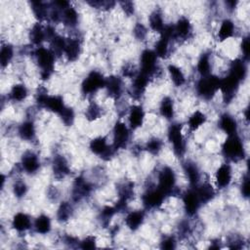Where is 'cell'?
Wrapping results in <instances>:
<instances>
[{
  "instance_id": "cell-29",
  "label": "cell",
  "mask_w": 250,
  "mask_h": 250,
  "mask_svg": "<svg viewBox=\"0 0 250 250\" xmlns=\"http://www.w3.org/2000/svg\"><path fill=\"white\" fill-rule=\"evenodd\" d=\"M193 188H194L202 205L209 203L216 196L215 188L208 182H204V183L200 182L197 186H195Z\"/></svg>"
},
{
  "instance_id": "cell-1",
  "label": "cell",
  "mask_w": 250,
  "mask_h": 250,
  "mask_svg": "<svg viewBox=\"0 0 250 250\" xmlns=\"http://www.w3.org/2000/svg\"><path fill=\"white\" fill-rule=\"evenodd\" d=\"M33 56L40 71L39 75L41 80H48L55 70V61L57 57L54 55L50 48L43 46L36 47L33 50Z\"/></svg>"
},
{
  "instance_id": "cell-11",
  "label": "cell",
  "mask_w": 250,
  "mask_h": 250,
  "mask_svg": "<svg viewBox=\"0 0 250 250\" xmlns=\"http://www.w3.org/2000/svg\"><path fill=\"white\" fill-rule=\"evenodd\" d=\"M131 138V129L122 121H116L112 129V146L118 151L128 146Z\"/></svg>"
},
{
  "instance_id": "cell-4",
  "label": "cell",
  "mask_w": 250,
  "mask_h": 250,
  "mask_svg": "<svg viewBox=\"0 0 250 250\" xmlns=\"http://www.w3.org/2000/svg\"><path fill=\"white\" fill-rule=\"evenodd\" d=\"M35 102L39 107L45 108L53 113L60 114L66 106L63 98L60 95H49L44 88L37 90L35 95Z\"/></svg>"
},
{
  "instance_id": "cell-38",
  "label": "cell",
  "mask_w": 250,
  "mask_h": 250,
  "mask_svg": "<svg viewBox=\"0 0 250 250\" xmlns=\"http://www.w3.org/2000/svg\"><path fill=\"white\" fill-rule=\"evenodd\" d=\"M72 216H73L72 203H70L69 201H62V203H60L56 212L57 221L60 223H65L69 221Z\"/></svg>"
},
{
  "instance_id": "cell-48",
  "label": "cell",
  "mask_w": 250,
  "mask_h": 250,
  "mask_svg": "<svg viewBox=\"0 0 250 250\" xmlns=\"http://www.w3.org/2000/svg\"><path fill=\"white\" fill-rule=\"evenodd\" d=\"M59 116H60L62 124L65 126H71L75 119V113H74L73 108L70 106H67V105L59 114Z\"/></svg>"
},
{
  "instance_id": "cell-51",
  "label": "cell",
  "mask_w": 250,
  "mask_h": 250,
  "mask_svg": "<svg viewBox=\"0 0 250 250\" xmlns=\"http://www.w3.org/2000/svg\"><path fill=\"white\" fill-rule=\"evenodd\" d=\"M97 247V238L95 235H87L79 241V248L81 249H95Z\"/></svg>"
},
{
  "instance_id": "cell-6",
  "label": "cell",
  "mask_w": 250,
  "mask_h": 250,
  "mask_svg": "<svg viewBox=\"0 0 250 250\" xmlns=\"http://www.w3.org/2000/svg\"><path fill=\"white\" fill-rule=\"evenodd\" d=\"M167 139L177 157H183L187 151V143L183 135V127L178 122H173L167 131Z\"/></svg>"
},
{
  "instance_id": "cell-2",
  "label": "cell",
  "mask_w": 250,
  "mask_h": 250,
  "mask_svg": "<svg viewBox=\"0 0 250 250\" xmlns=\"http://www.w3.org/2000/svg\"><path fill=\"white\" fill-rule=\"evenodd\" d=\"M156 187L166 197L178 195L180 190L177 187V175L175 170L169 166L162 167L157 174Z\"/></svg>"
},
{
  "instance_id": "cell-42",
  "label": "cell",
  "mask_w": 250,
  "mask_h": 250,
  "mask_svg": "<svg viewBox=\"0 0 250 250\" xmlns=\"http://www.w3.org/2000/svg\"><path fill=\"white\" fill-rule=\"evenodd\" d=\"M196 70L198 74L201 76H207L211 74L212 70V62H211V57L209 53H203L199 57L196 64Z\"/></svg>"
},
{
  "instance_id": "cell-22",
  "label": "cell",
  "mask_w": 250,
  "mask_h": 250,
  "mask_svg": "<svg viewBox=\"0 0 250 250\" xmlns=\"http://www.w3.org/2000/svg\"><path fill=\"white\" fill-rule=\"evenodd\" d=\"M150 78L144 75L143 73L139 72L137 75L133 78V83L130 88V94L134 99H141L144 94L146 93V90L149 84Z\"/></svg>"
},
{
  "instance_id": "cell-47",
  "label": "cell",
  "mask_w": 250,
  "mask_h": 250,
  "mask_svg": "<svg viewBox=\"0 0 250 250\" xmlns=\"http://www.w3.org/2000/svg\"><path fill=\"white\" fill-rule=\"evenodd\" d=\"M12 191H13V194L17 198H19V199L23 198L28 191V186L26 185V183L23 180H21V179L16 180L13 183Z\"/></svg>"
},
{
  "instance_id": "cell-24",
  "label": "cell",
  "mask_w": 250,
  "mask_h": 250,
  "mask_svg": "<svg viewBox=\"0 0 250 250\" xmlns=\"http://www.w3.org/2000/svg\"><path fill=\"white\" fill-rule=\"evenodd\" d=\"M11 226L16 231L21 233L29 230L33 226V222L28 214L24 212H18L13 216Z\"/></svg>"
},
{
  "instance_id": "cell-25",
  "label": "cell",
  "mask_w": 250,
  "mask_h": 250,
  "mask_svg": "<svg viewBox=\"0 0 250 250\" xmlns=\"http://www.w3.org/2000/svg\"><path fill=\"white\" fill-rule=\"evenodd\" d=\"M218 127L223 131L227 136L237 134L238 124L236 119L229 113L225 112L220 115L218 120Z\"/></svg>"
},
{
  "instance_id": "cell-36",
  "label": "cell",
  "mask_w": 250,
  "mask_h": 250,
  "mask_svg": "<svg viewBox=\"0 0 250 250\" xmlns=\"http://www.w3.org/2000/svg\"><path fill=\"white\" fill-rule=\"evenodd\" d=\"M159 113L166 120H172L175 115V106L174 101L171 97H164L160 101L159 104Z\"/></svg>"
},
{
  "instance_id": "cell-26",
  "label": "cell",
  "mask_w": 250,
  "mask_h": 250,
  "mask_svg": "<svg viewBox=\"0 0 250 250\" xmlns=\"http://www.w3.org/2000/svg\"><path fill=\"white\" fill-rule=\"evenodd\" d=\"M183 170L190 187H195L200 183L201 172L197 164L191 160H187L183 163Z\"/></svg>"
},
{
  "instance_id": "cell-56",
  "label": "cell",
  "mask_w": 250,
  "mask_h": 250,
  "mask_svg": "<svg viewBox=\"0 0 250 250\" xmlns=\"http://www.w3.org/2000/svg\"><path fill=\"white\" fill-rule=\"evenodd\" d=\"M178 230H179V235H180L181 237H187V236L191 232V227H190V225H189L188 222L183 221V222H181V224L179 225Z\"/></svg>"
},
{
  "instance_id": "cell-44",
  "label": "cell",
  "mask_w": 250,
  "mask_h": 250,
  "mask_svg": "<svg viewBox=\"0 0 250 250\" xmlns=\"http://www.w3.org/2000/svg\"><path fill=\"white\" fill-rule=\"evenodd\" d=\"M103 115V108L95 102H91L85 109V118L90 121H96Z\"/></svg>"
},
{
  "instance_id": "cell-39",
  "label": "cell",
  "mask_w": 250,
  "mask_h": 250,
  "mask_svg": "<svg viewBox=\"0 0 250 250\" xmlns=\"http://www.w3.org/2000/svg\"><path fill=\"white\" fill-rule=\"evenodd\" d=\"M79 21V15L77 10L71 5L65 8L62 13V22L68 27H75Z\"/></svg>"
},
{
  "instance_id": "cell-49",
  "label": "cell",
  "mask_w": 250,
  "mask_h": 250,
  "mask_svg": "<svg viewBox=\"0 0 250 250\" xmlns=\"http://www.w3.org/2000/svg\"><path fill=\"white\" fill-rule=\"evenodd\" d=\"M148 30L143 22H136L133 27V35L139 41H145L146 39Z\"/></svg>"
},
{
  "instance_id": "cell-23",
  "label": "cell",
  "mask_w": 250,
  "mask_h": 250,
  "mask_svg": "<svg viewBox=\"0 0 250 250\" xmlns=\"http://www.w3.org/2000/svg\"><path fill=\"white\" fill-rule=\"evenodd\" d=\"M82 52V41L78 37L66 38V44L63 55L69 62H75L79 59Z\"/></svg>"
},
{
  "instance_id": "cell-10",
  "label": "cell",
  "mask_w": 250,
  "mask_h": 250,
  "mask_svg": "<svg viewBox=\"0 0 250 250\" xmlns=\"http://www.w3.org/2000/svg\"><path fill=\"white\" fill-rule=\"evenodd\" d=\"M89 149L95 155H98L104 161L110 160L117 152L112 145H109L107 139L104 136H99L90 141Z\"/></svg>"
},
{
  "instance_id": "cell-14",
  "label": "cell",
  "mask_w": 250,
  "mask_h": 250,
  "mask_svg": "<svg viewBox=\"0 0 250 250\" xmlns=\"http://www.w3.org/2000/svg\"><path fill=\"white\" fill-rule=\"evenodd\" d=\"M118 199L114 205L117 213L123 212L127 209L129 201L134 196V183L131 181H125L117 186Z\"/></svg>"
},
{
  "instance_id": "cell-7",
  "label": "cell",
  "mask_w": 250,
  "mask_h": 250,
  "mask_svg": "<svg viewBox=\"0 0 250 250\" xmlns=\"http://www.w3.org/2000/svg\"><path fill=\"white\" fill-rule=\"evenodd\" d=\"M241 82L242 80L230 71H228L227 75L220 79L219 90L221 91L223 95V100L226 104H229L232 102L239 89V85Z\"/></svg>"
},
{
  "instance_id": "cell-59",
  "label": "cell",
  "mask_w": 250,
  "mask_h": 250,
  "mask_svg": "<svg viewBox=\"0 0 250 250\" xmlns=\"http://www.w3.org/2000/svg\"><path fill=\"white\" fill-rule=\"evenodd\" d=\"M229 243V248H231V249H241L243 247V241L241 238H238V237L230 238Z\"/></svg>"
},
{
  "instance_id": "cell-58",
  "label": "cell",
  "mask_w": 250,
  "mask_h": 250,
  "mask_svg": "<svg viewBox=\"0 0 250 250\" xmlns=\"http://www.w3.org/2000/svg\"><path fill=\"white\" fill-rule=\"evenodd\" d=\"M138 71L134 68L132 65H125L122 69V74L124 77H129V78H134L137 75Z\"/></svg>"
},
{
  "instance_id": "cell-27",
  "label": "cell",
  "mask_w": 250,
  "mask_h": 250,
  "mask_svg": "<svg viewBox=\"0 0 250 250\" xmlns=\"http://www.w3.org/2000/svg\"><path fill=\"white\" fill-rule=\"evenodd\" d=\"M145 218H146V212L144 210H134L127 213V215L125 216L124 223L130 230L135 231L142 227V225L144 224Z\"/></svg>"
},
{
  "instance_id": "cell-33",
  "label": "cell",
  "mask_w": 250,
  "mask_h": 250,
  "mask_svg": "<svg viewBox=\"0 0 250 250\" xmlns=\"http://www.w3.org/2000/svg\"><path fill=\"white\" fill-rule=\"evenodd\" d=\"M28 96V89L22 83H16L8 93V100L13 103H21Z\"/></svg>"
},
{
  "instance_id": "cell-21",
  "label": "cell",
  "mask_w": 250,
  "mask_h": 250,
  "mask_svg": "<svg viewBox=\"0 0 250 250\" xmlns=\"http://www.w3.org/2000/svg\"><path fill=\"white\" fill-rule=\"evenodd\" d=\"M104 89L106 94L114 100H118L123 94V80L120 76L110 75L105 78Z\"/></svg>"
},
{
  "instance_id": "cell-20",
  "label": "cell",
  "mask_w": 250,
  "mask_h": 250,
  "mask_svg": "<svg viewBox=\"0 0 250 250\" xmlns=\"http://www.w3.org/2000/svg\"><path fill=\"white\" fill-rule=\"evenodd\" d=\"M145 110L142 105L140 104H133L132 106L129 107L128 110V127L131 130H137L140 127L143 126L144 121H145Z\"/></svg>"
},
{
  "instance_id": "cell-57",
  "label": "cell",
  "mask_w": 250,
  "mask_h": 250,
  "mask_svg": "<svg viewBox=\"0 0 250 250\" xmlns=\"http://www.w3.org/2000/svg\"><path fill=\"white\" fill-rule=\"evenodd\" d=\"M47 196L50 200L52 201H57L59 196H60V192L58 190V188L54 186H50L48 188V190H47Z\"/></svg>"
},
{
  "instance_id": "cell-32",
  "label": "cell",
  "mask_w": 250,
  "mask_h": 250,
  "mask_svg": "<svg viewBox=\"0 0 250 250\" xmlns=\"http://www.w3.org/2000/svg\"><path fill=\"white\" fill-rule=\"evenodd\" d=\"M235 32V24L229 19H225L222 21L218 32H217V39L220 42H224L234 35Z\"/></svg>"
},
{
  "instance_id": "cell-3",
  "label": "cell",
  "mask_w": 250,
  "mask_h": 250,
  "mask_svg": "<svg viewBox=\"0 0 250 250\" xmlns=\"http://www.w3.org/2000/svg\"><path fill=\"white\" fill-rule=\"evenodd\" d=\"M223 156L231 162H238L245 157V148L241 138L237 135L228 136L226 141L222 145Z\"/></svg>"
},
{
  "instance_id": "cell-52",
  "label": "cell",
  "mask_w": 250,
  "mask_h": 250,
  "mask_svg": "<svg viewBox=\"0 0 250 250\" xmlns=\"http://www.w3.org/2000/svg\"><path fill=\"white\" fill-rule=\"evenodd\" d=\"M177 247V239L174 235H167L160 241V248L165 250H172Z\"/></svg>"
},
{
  "instance_id": "cell-35",
  "label": "cell",
  "mask_w": 250,
  "mask_h": 250,
  "mask_svg": "<svg viewBox=\"0 0 250 250\" xmlns=\"http://www.w3.org/2000/svg\"><path fill=\"white\" fill-rule=\"evenodd\" d=\"M165 25L166 24L164 23V18H163L162 12L159 9L153 10L148 16L149 28L154 32L161 33V31L163 30Z\"/></svg>"
},
{
  "instance_id": "cell-37",
  "label": "cell",
  "mask_w": 250,
  "mask_h": 250,
  "mask_svg": "<svg viewBox=\"0 0 250 250\" xmlns=\"http://www.w3.org/2000/svg\"><path fill=\"white\" fill-rule=\"evenodd\" d=\"M167 71H168V74L170 76L172 83L176 87H182L186 84L187 78H186V75L181 67L171 63L167 66Z\"/></svg>"
},
{
  "instance_id": "cell-19",
  "label": "cell",
  "mask_w": 250,
  "mask_h": 250,
  "mask_svg": "<svg viewBox=\"0 0 250 250\" xmlns=\"http://www.w3.org/2000/svg\"><path fill=\"white\" fill-rule=\"evenodd\" d=\"M174 32L176 39L184 41L190 39L193 33V28L190 21L185 16L180 17L174 24Z\"/></svg>"
},
{
  "instance_id": "cell-43",
  "label": "cell",
  "mask_w": 250,
  "mask_h": 250,
  "mask_svg": "<svg viewBox=\"0 0 250 250\" xmlns=\"http://www.w3.org/2000/svg\"><path fill=\"white\" fill-rule=\"evenodd\" d=\"M50 49L51 51L54 53V55L56 57H60L64 53V48H65V44H66V38L56 34L50 41Z\"/></svg>"
},
{
  "instance_id": "cell-13",
  "label": "cell",
  "mask_w": 250,
  "mask_h": 250,
  "mask_svg": "<svg viewBox=\"0 0 250 250\" xmlns=\"http://www.w3.org/2000/svg\"><path fill=\"white\" fill-rule=\"evenodd\" d=\"M165 199L166 196L156 186L147 188L142 194V203L146 210L159 208Z\"/></svg>"
},
{
  "instance_id": "cell-18",
  "label": "cell",
  "mask_w": 250,
  "mask_h": 250,
  "mask_svg": "<svg viewBox=\"0 0 250 250\" xmlns=\"http://www.w3.org/2000/svg\"><path fill=\"white\" fill-rule=\"evenodd\" d=\"M232 181V169L229 163H223L215 172V184L217 188H227Z\"/></svg>"
},
{
  "instance_id": "cell-41",
  "label": "cell",
  "mask_w": 250,
  "mask_h": 250,
  "mask_svg": "<svg viewBox=\"0 0 250 250\" xmlns=\"http://www.w3.org/2000/svg\"><path fill=\"white\" fill-rule=\"evenodd\" d=\"M206 121H207L206 114L200 110H195L188 117L187 124H188L189 131L194 132V131L198 130L202 125H204L206 123Z\"/></svg>"
},
{
  "instance_id": "cell-55",
  "label": "cell",
  "mask_w": 250,
  "mask_h": 250,
  "mask_svg": "<svg viewBox=\"0 0 250 250\" xmlns=\"http://www.w3.org/2000/svg\"><path fill=\"white\" fill-rule=\"evenodd\" d=\"M240 192H241V195L244 198L249 197L250 185H249V176H248V174H246L242 179V182H241V185H240Z\"/></svg>"
},
{
  "instance_id": "cell-60",
  "label": "cell",
  "mask_w": 250,
  "mask_h": 250,
  "mask_svg": "<svg viewBox=\"0 0 250 250\" xmlns=\"http://www.w3.org/2000/svg\"><path fill=\"white\" fill-rule=\"evenodd\" d=\"M237 3H238V2H237V1H234V0H228V1L225 2V5H226V7H227L228 10L232 11V10L235 9Z\"/></svg>"
},
{
  "instance_id": "cell-31",
  "label": "cell",
  "mask_w": 250,
  "mask_h": 250,
  "mask_svg": "<svg viewBox=\"0 0 250 250\" xmlns=\"http://www.w3.org/2000/svg\"><path fill=\"white\" fill-rule=\"evenodd\" d=\"M29 41L32 45L39 47L44 41H47L46 37V27L42 25L41 22H36L32 25L28 33Z\"/></svg>"
},
{
  "instance_id": "cell-12",
  "label": "cell",
  "mask_w": 250,
  "mask_h": 250,
  "mask_svg": "<svg viewBox=\"0 0 250 250\" xmlns=\"http://www.w3.org/2000/svg\"><path fill=\"white\" fill-rule=\"evenodd\" d=\"M94 188L91 182L85 177L78 176L72 182L71 187V200L72 202H79L84 198L90 196Z\"/></svg>"
},
{
  "instance_id": "cell-17",
  "label": "cell",
  "mask_w": 250,
  "mask_h": 250,
  "mask_svg": "<svg viewBox=\"0 0 250 250\" xmlns=\"http://www.w3.org/2000/svg\"><path fill=\"white\" fill-rule=\"evenodd\" d=\"M52 172L58 181L66 178L70 174V166L62 154H55L52 159Z\"/></svg>"
},
{
  "instance_id": "cell-53",
  "label": "cell",
  "mask_w": 250,
  "mask_h": 250,
  "mask_svg": "<svg viewBox=\"0 0 250 250\" xmlns=\"http://www.w3.org/2000/svg\"><path fill=\"white\" fill-rule=\"evenodd\" d=\"M241 52H242V59L245 62L249 61L250 58V42H249V36H245L243 37L242 41H241Z\"/></svg>"
},
{
  "instance_id": "cell-16",
  "label": "cell",
  "mask_w": 250,
  "mask_h": 250,
  "mask_svg": "<svg viewBox=\"0 0 250 250\" xmlns=\"http://www.w3.org/2000/svg\"><path fill=\"white\" fill-rule=\"evenodd\" d=\"M20 165L22 172H24L25 174L35 175L40 170L41 162L37 153L32 150H26L21 155Z\"/></svg>"
},
{
  "instance_id": "cell-28",
  "label": "cell",
  "mask_w": 250,
  "mask_h": 250,
  "mask_svg": "<svg viewBox=\"0 0 250 250\" xmlns=\"http://www.w3.org/2000/svg\"><path fill=\"white\" fill-rule=\"evenodd\" d=\"M17 134L23 141H26V142L34 141L36 138V127L33 120L26 119L22 121L18 126Z\"/></svg>"
},
{
  "instance_id": "cell-30",
  "label": "cell",
  "mask_w": 250,
  "mask_h": 250,
  "mask_svg": "<svg viewBox=\"0 0 250 250\" xmlns=\"http://www.w3.org/2000/svg\"><path fill=\"white\" fill-rule=\"evenodd\" d=\"M29 5L33 16L38 21V22L49 20L50 3L43 1H31L29 2Z\"/></svg>"
},
{
  "instance_id": "cell-15",
  "label": "cell",
  "mask_w": 250,
  "mask_h": 250,
  "mask_svg": "<svg viewBox=\"0 0 250 250\" xmlns=\"http://www.w3.org/2000/svg\"><path fill=\"white\" fill-rule=\"evenodd\" d=\"M182 201L184 205V210L188 217L195 216L199 211L200 207L202 206L193 187H190L182 194Z\"/></svg>"
},
{
  "instance_id": "cell-9",
  "label": "cell",
  "mask_w": 250,
  "mask_h": 250,
  "mask_svg": "<svg viewBox=\"0 0 250 250\" xmlns=\"http://www.w3.org/2000/svg\"><path fill=\"white\" fill-rule=\"evenodd\" d=\"M158 57L150 49H145L140 55V70L139 72L152 78L158 71Z\"/></svg>"
},
{
  "instance_id": "cell-5",
  "label": "cell",
  "mask_w": 250,
  "mask_h": 250,
  "mask_svg": "<svg viewBox=\"0 0 250 250\" xmlns=\"http://www.w3.org/2000/svg\"><path fill=\"white\" fill-rule=\"evenodd\" d=\"M220 77L212 73L207 76H201L195 83L196 95L204 101L212 100L220 89Z\"/></svg>"
},
{
  "instance_id": "cell-54",
  "label": "cell",
  "mask_w": 250,
  "mask_h": 250,
  "mask_svg": "<svg viewBox=\"0 0 250 250\" xmlns=\"http://www.w3.org/2000/svg\"><path fill=\"white\" fill-rule=\"evenodd\" d=\"M119 5H120L122 11L124 12V14H126L128 17L134 15V13H135V4H134V2L125 0V1H120Z\"/></svg>"
},
{
  "instance_id": "cell-8",
  "label": "cell",
  "mask_w": 250,
  "mask_h": 250,
  "mask_svg": "<svg viewBox=\"0 0 250 250\" xmlns=\"http://www.w3.org/2000/svg\"><path fill=\"white\" fill-rule=\"evenodd\" d=\"M105 78L99 70H91L81 83V93L84 96H92L102 88H104Z\"/></svg>"
},
{
  "instance_id": "cell-45",
  "label": "cell",
  "mask_w": 250,
  "mask_h": 250,
  "mask_svg": "<svg viewBox=\"0 0 250 250\" xmlns=\"http://www.w3.org/2000/svg\"><path fill=\"white\" fill-rule=\"evenodd\" d=\"M115 214H117V210L114 206H109V205L104 206L103 209L101 210V213H100L101 225L104 228L108 227L111 218H113Z\"/></svg>"
},
{
  "instance_id": "cell-40",
  "label": "cell",
  "mask_w": 250,
  "mask_h": 250,
  "mask_svg": "<svg viewBox=\"0 0 250 250\" xmlns=\"http://www.w3.org/2000/svg\"><path fill=\"white\" fill-rule=\"evenodd\" d=\"M15 56L14 46L10 43H2L0 49V65L1 68H6L11 62L13 61Z\"/></svg>"
},
{
  "instance_id": "cell-50",
  "label": "cell",
  "mask_w": 250,
  "mask_h": 250,
  "mask_svg": "<svg viewBox=\"0 0 250 250\" xmlns=\"http://www.w3.org/2000/svg\"><path fill=\"white\" fill-rule=\"evenodd\" d=\"M91 7L103 11H108L116 5L114 1H88L87 2Z\"/></svg>"
},
{
  "instance_id": "cell-34",
  "label": "cell",
  "mask_w": 250,
  "mask_h": 250,
  "mask_svg": "<svg viewBox=\"0 0 250 250\" xmlns=\"http://www.w3.org/2000/svg\"><path fill=\"white\" fill-rule=\"evenodd\" d=\"M33 229L35 232L39 234H47L52 229V222L48 215L46 214H40L36 217V219L33 221Z\"/></svg>"
},
{
  "instance_id": "cell-46",
  "label": "cell",
  "mask_w": 250,
  "mask_h": 250,
  "mask_svg": "<svg viewBox=\"0 0 250 250\" xmlns=\"http://www.w3.org/2000/svg\"><path fill=\"white\" fill-rule=\"evenodd\" d=\"M162 147H163V141L157 137L150 138L145 145V149L152 155L159 154L160 151L162 150Z\"/></svg>"
}]
</instances>
